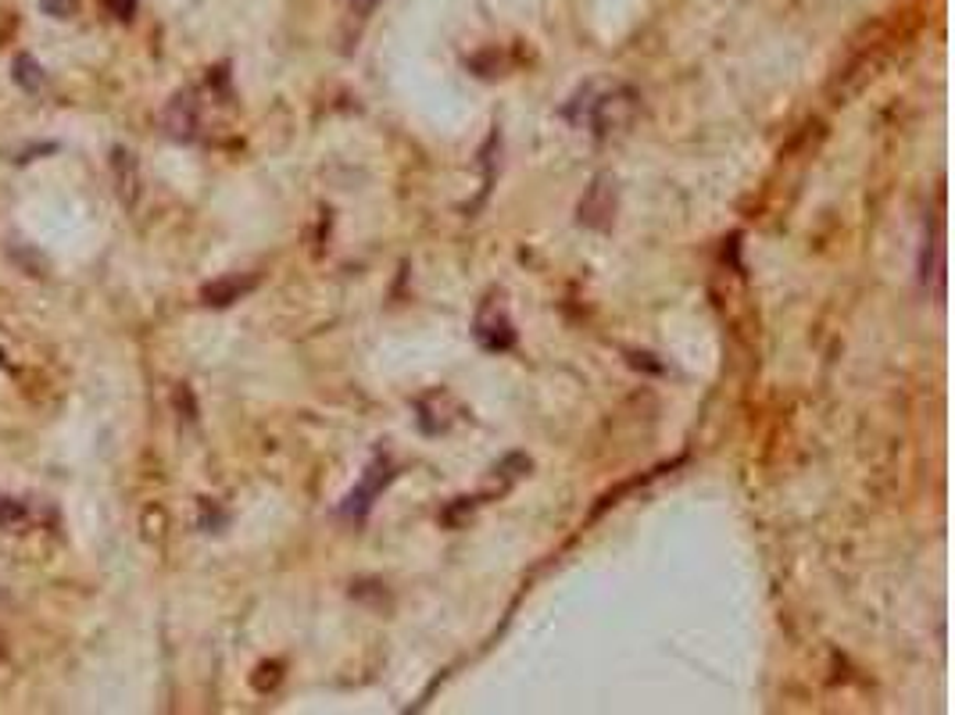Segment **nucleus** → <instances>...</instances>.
Segmentation results:
<instances>
[{
  "label": "nucleus",
  "mask_w": 955,
  "mask_h": 715,
  "mask_svg": "<svg viewBox=\"0 0 955 715\" xmlns=\"http://www.w3.org/2000/svg\"><path fill=\"white\" fill-rule=\"evenodd\" d=\"M473 337H476L480 348L491 351V354H502V351L512 348V343H516V329H512V319H508V311H505L502 297H497V294H491L480 305L476 322H473Z\"/></svg>",
  "instance_id": "1"
},
{
  "label": "nucleus",
  "mask_w": 955,
  "mask_h": 715,
  "mask_svg": "<svg viewBox=\"0 0 955 715\" xmlns=\"http://www.w3.org/2000/svg\"><path fill=\"white\" fill-rule=\"evenodd\" d=\"M634 108H637V94L626 90V86H616L612 94H605L602 100H594V114H591V125L594 133H612L634 119Z\"/></svg>",
  "instance_id": "2"
},
{
  "label": "nucleus",
  "mask_w": 955,
  "mask_h": 715,
  "mask_svg": "<svg viewBox=\"0 0 955 715\" xmlns=\"http://www.w3.org/2000/svg\"><path fill=\"white\" fill-rule=\"evenodd\" d=\"M612 211H616V183H612L608 176H597L594 186L588 190V197L580 200V222L602 229L612 222Z\"/></svg>",
  "instance_id": "3"
},
{
  "label": "nucleus",
  "mask_w": 955,
  "mask_h": 715,
  "mask_svg": "<svg viewBox=\"0 0 955 715\" xmlns=\"http://www.w3.org/2000/svg\"><path fill=\"white\" fill-rule=\"evenodd\" d=\"M111 172H116V194L122 197L125 208H136V197H140V165L133 151L116 147L111 151Z\"/></svg>",
  "instance_id": "4"
},
{
  "label": "nucleus",
  "mask_w": 955,
  "mask_h": 715,
  "mask_svg": "<svg viewBox=\"0 0 955 715\" xmlns=\"http://www.w3.org/2000/svg\"><path fill=\"white\" fill-rule=\"evenodd\" d=\"M165 129H168V136H176V140H194L197 111H194L190 94H179L173 105L165 108Z\"/></svg>",
  "instance_id": "5"
},
{
  "label": "nucleus",
  "mask_w": 955,
  "mask_h": 715,
  "mask_svg": "<svg viewBox=\"0 0 955 715\" xmlns=\"http://www.w3.org/2000/svg\"><path fill=\"white\" fill-rule=\"evenodd\" d=\"M254 283L259 279H219V283H208L205 286V305H216V308H222V305H233V300H240L244 297L248 290H254Z\"/></svg>",
  "instance_id": "6"
},
{
  "label": "nucleus",
  "mask_w": 955,
  "mask_h": 715,
  "mask_svg": "<svg viewBox=\"0 0 955 715\" xmlns=\"http://www.w3.org/2000/svg\"><path fill=\"white\" fill-rule=\"evenodd\" d=\"M391 476L387 472H380V469H369V476H365V483L359 486V491H354L351 497H348V505H344V512L348 515H365L369 512V505H373V497H376V491H380V483H387Z\"/></svg>",
  "instance_id": "7"
},
{
  "label": "nucleus",
  "mask_w": 955,
  "mask_h": 715,
  "mask_svg": "<svg viewBox=\"0 0 955 715\" xmlns=\"http://www.w3.org/2000/svg\"><path fill=\"white\" fill-rule=\"evenodd\" d=\"M15 79H19L22 90H30V94H36L40 86H44V76H40V65L33 62V57H19V62H15Z\"/></svg>",
  "instance_id": "8"
},
{
  "label": "nucleus",
  "mask_w": 955,
  "mask_h": 715,
  "mask_svg": "<svg viewBox=\"0 0 955 715\" xmlns=\"http://www.w3.org/2000/svg\"><path fill=\"white\" fill-rule=\"evenodd\" d=\"M22 515H25L22 505H15V501H4V505H0V526H15Z\"/></svg>",
  "instance_id": "9"
},
{
  "label": "nucleus",
  "mask_w": 955,
  "mask_h": 715,
  "mask_svg": "<svg viewBox=\"0 0 955 715\" xmlns=\"http://www.w3.org/2000/svg\"><path fill=\"white\" fill-rule=\"evenodd\" d=\"M44 11H47V14H62V19H68V14L76 11V0H44Z\"/></svg>",
  "instance_id": "10"
},
{
  "label": "nucleus",
  "mask_w": 955,
  "mask_h": 715,
  "mask_svg": "<svg viewBox=\"0 0 955 715\" xmlns=\"http://www.w3.org/2000/svg\"><path fill=\"white\" fill-rule=\"evenodd\" d=\"M354 4H359L362 11H369V8H373V4H376V0H354Z\"/></svg>",
  "instance_id": "11"
}]
</instances>
